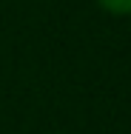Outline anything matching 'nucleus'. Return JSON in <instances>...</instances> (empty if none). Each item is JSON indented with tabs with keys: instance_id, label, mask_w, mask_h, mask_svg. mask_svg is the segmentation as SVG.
Wrapping results in <instances>:
<instances>
[{
	"instance_id": "f257e3e1",
	"label": "nucleus",
	"mask_w": 131,
	"mask_h": 134,
	"mask_svg": "<svg viewBox=\"0 0 131 134\" xmlns=\"http://www.w3.org/2000/svg\"><path fill=\"white\" fill-rule=\"evenodd\" d=\"M100 9L114 14V17H128L131 14V0H97Z\"/></svg>"
}]
</instances>
